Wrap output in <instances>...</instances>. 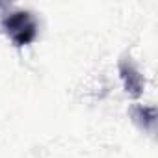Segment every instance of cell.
Returning a JSON list of instances; mask_svg holds the SVG:
<instances>
[{"mask_svg": "<svg viewBox=\"0 0 158 158\" xmlns=\"http://www.w3.org/2000/svg\"><path fill=\"white\" fill-rule=\"evenodd\" d=\"M119 74H121V80L125 84V89L127 93H130L132 97H139L143 93V86H145V80L143 76L139 74L138 67L134 65V61L130 58H123L119 61Z\"/></svg>", "mask_w": 158, "mask_h": 158, "instance_id": "2", "label": "cell"}, {"mask_svg": "<svg viewBox=\"0 0 158 158\" xmlns=\"http://www.w3.org/2000/svg\"><path fill=\"white\" fill-rule=\"evenodd\" d=\"M154 108H145V106H136L134 110H132V117H134V121L136 123H139L143 128H149V130H152L154 128V121H156V115H149L147 117V114H151Z\"/></svg>", "mask_w": 158, "mask_h": 158, "instance_id": "3", "label": "cell"}, {"mask_svg": "<svg viewBox=\"0 0 158 158\" xmlns=\"http://www.w3.org/2000/svg\"><path fill=\"white\" fill-rule=\"evenodd\" d=\"M2 28L6 35L17 45H30L37 37V21L30 11H13L2 21Z\"/></svg>", "mask_w": 158, "mask_h": 158, "instance_id": "1", "label": "cell"}]
</instances>
